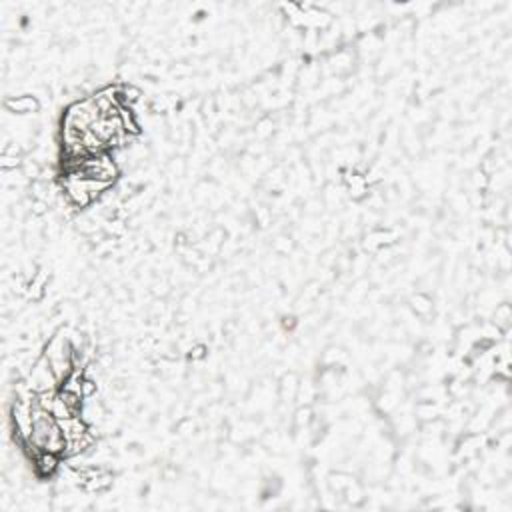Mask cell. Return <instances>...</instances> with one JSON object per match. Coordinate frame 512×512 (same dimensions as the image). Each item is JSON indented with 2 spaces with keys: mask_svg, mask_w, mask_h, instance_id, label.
Instances as JSON below:
<instances>
[{
  "mask_svg": "<svg viewBox=\"0 0 512 512\" xmlns=\"http://www.w3.org/2000/svg\"><path fill=\"white\" fill-rule=\"evenodd\" d=\"M110 484H112V474H110V472H106V470H102L100 474H96V476L88 478L82 486H84L88 492H100V490L108 488Z\"/></svg>",
  "mask_w": 512,
  "mask_h": 512,
  "instance_id": "6",
  "label": "cell"
},
{
  "mask_svg": "<svg viewBox=\"0 0 512 512\" xmlns=\"http://www.w3.org/2000/svg\"><path fill=\"white\" fill-rule=\"evenodd\" d=\"M30 208H32V214L40 216V214H44V212L48 210V202H44V200H36V198H34V202L30 204Z\"/></svg>",
  "mask_w": 512,
  "mask_h": 512,
  "instance_id": "13",
  "label": "cell"
},
{
  "mask_svg": "<svg viewBox=\"0 0 512 512\" xmlns=\"http://www.w3.org/2000/svg\"><path fill=\"white\" fill-rule=\"evenodd\" d=\"M4 108L12 114H34L40 110V102L32 94H22V96L6 98Z\"/></svg>",
  "mask_w": 512,
  "mask_h": 512,
  "instance_id": "3",
  "label": "cell"
},
{
  "mask_svg": "<svg viewBox=\"0 0 512 512\" xmlns=\"http://www.w3.org/2000/svg\"><path fill=\"white\" fill-rule=\"evenodd\" d=\"M82 172H84L86 178L104 180V182H112L114 184V180L120 172V166L116 164L112 154L104 152V154H98V156H88L82 162Z\"/></svg>",
  "mask_w": 512,
  "mask_h": 512,
  "instance_id": "1",
  "label": "cell"
},
{
  "mask_svg": "<svg viewBox=\"0 0 512 512\" xmlns=\"http://www.w3.org/2000/svg\"><path fill=\"white\" fill-rule=\"evenodd\" d=\"M410 304H412L414 312H418V314H428L432 310V300L424 294H414L410 298Z\"/></svg>",
  "mask_w": 512,
  "mask_h": 512,
  "instance_id": "7",
  "label": "cell"
},
{
  "mask_svg": "<svg viewBox=\"0 0 512 512\" xmlns=\"http://www.w3.org/2000/svg\"><path fill=\"white\" fill-rule=\"evenodd\" d=\"M204 356H206V346L196 344V346L190 348V358H192V360H202Z\"/></svg>",
  "mask_w": 512,
  "mask_h": 512,
  "instance_id": "15",
  "label": "cell"
},
{
  "mask_svg": "<svg viewBox=\"0 0 512 512\" xmlns=\"http://www.w3.org/2000/svg\"><path fill=\"white\" fill-rule=\"evenodd\" d=\"M22 176L32 178V180H38V178L42 176V168H40L38 162H34V160H24V162H22Z\"/></svg>",
  "mask_w": 512,
  "mask_h": 512,
  "instance_id": "9",
  "label": "cell"
},
{
  "mask_svg": "<svg viewBox=\"0 0 512 512\" xmlns=\"http://www.w3.org/2000/svg\"><path fill=\"white\" fill-rule=\"evenodd\" d=\"M276 248H278V250H282V252H288V250H290V242L286 244V238H278Z\"/></svg>",
  "mask_w": 512,
  "mask_h": 512,
  "instance_id": "17",
  "label": "cell"
},
{
  "mask_svg": "<svg viewBox=\"0 0 512 512\" xmlns=\"http://www.w3.org/2000/svg\"><path fill=\"white\" fill-rule=\"evenodd\" d=\"M58 466H60V456L54 454V452H46V450H42V454L34 460V468H36L38 476H42V478L52 476V474L58 470Z\"/></svg>",
  "mask_w": 512,
  "mask_h": 512,
  "instance_id": "4",
  "label": "cell"
},
{
  "mask_svg": "<svg viewBox=\"0 0 512 512\" xmlns=\"http://www.w3.org/2000/svg\"><path fill=\"white\" fill-rule=\"evenodd\" d=\"M418 414H420V418L430 420V418L436 416V408H434L432 404H428V406H418Z\"/></svg>",
  "mask_w": 512,
  "mask_h": 512,
  "instance_id": "14",
  "label": "cell"
},
{
  "mask_svg": "<svg viewBox=\"0 0 512 512\" xmlns=\"http://www.w3.org/2000/svg\"><path fill=\"white\" fill-rule=\"evenodd\" d=\"M508 320H510V308L508 304H502L500 308H496V324L508 326Z\"/></svg>",
  "mask_w": 512,
  "mask_h": 512,
  "instance_id": "12",
  "label": "cell"
},
{
  "mask_svg": "<svg viewBox=\"0 0 512 512\" xmlns=\"http://www.w3.org/2000/svg\"><path fill=\"white\" fill-rule=\"evenodd\" d=\"M118 118H120V124H122V130H124V132H128L130 136H138V134H140V124H138L136 116H134V112H132L128 106H120Z\"/></svg>",
  "mask_w": 512,
  "mask_h": 512,
  "instance_id": "5",
  "label": "cell"
},
{
  "mask_svg": "<svg viewBox=\"0 0 512 512\" xmlns=\"http://www.w3.org/2000/svg\"><path fill=\"white\" fill-rule=\"evenodd\" d=\"M96 392H98V384H96V380H94V378L84 376V380H82V399L84 400L92 399V396H96Z\"/></svg>",
  "mask_w": 512,
  "mask_h": 512,
  "instance_id": "11",
  "label": "cell"
},
{
  "mask_svg": "<svg viewBox=\"0 0 512 512\" xmlns=\"http://www.w3.org/2000/svg\"><path fill=\"white\" fill-rule=\"evenodd\" d=\"M26 382L30 384V388L34 392H42V390H52V388H60V382L56 380L50 360L42 354L40 358H36V362L30 366V372L24 376Z\"/></svg>",
  "mask_w": 512,
  "mask_h": 512,
  "instance_id": "2",
  "label": "cell"
},
{
  "mask_svg": "<svg viewBox=\"0 0 512 512\" xmlns=\"http://www.w3.org/2000/svg\"><path fill=\"white\" fill-rule=\"evenodd\" d=\"M22 166L20 156H10V154H2L0 156V168L2 170H16Z\"/></svg>",
  "mask_w": 512,
  "mask_h": 512,
  "instance_id": "10",
  "label": "cell"
},
{
  "mask_svg": "<svg viewBox=\"0 0 512 512\" xmlns=\"http://www.w3.org/2000/svg\"><path fill=\"white\" fill-rule=\"evenodd\" d=\"M52 416L56 418V420H64V418H70V416H76V414H72V410L68 408V404L62 400L60 396V392H58L56 400H54V406H52Z\"/></svg>",
  "mask_w": 512,
  "mask_h": 512,
  "instance_id": "8",
  "label": "cell"
},
{
  "mask_svg": "<svg viewBox=\"0 0 512 512\" xmlns=\"http://www.w3.org/2000/svg\"><path fill=\"white\" fill-rule=\"evenodd\" d=\"M308 420H310V410H308V408L298 410V414H296V422L302 426V424H308Z\"/></svg>",
  "mask_w": 512,
  "mask_h": 512,
  "instance_id": "16",
  "label": "cell"
}]
</instances>
